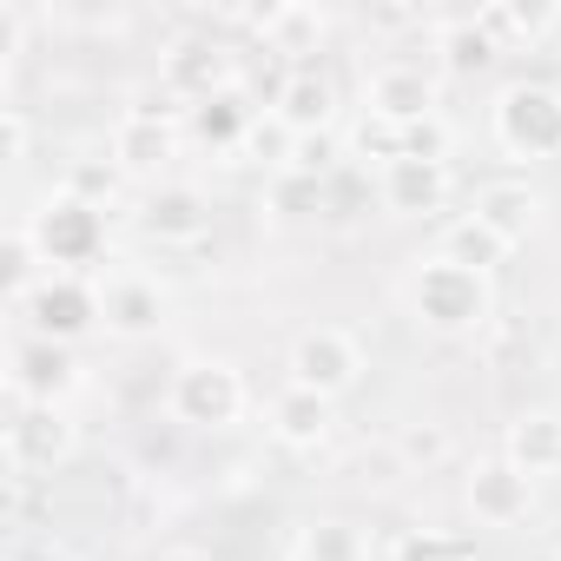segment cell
Returning a JSON list of instances; mask_svg holds the SVG:
<instances>
[{"label": "cell", "instance_id": "6da1fadb", "mask_svg": "<svg viewBox=\"0 0 561 561\" xmlns=\"http://www.w3.org/2000/svg\"><path fill=\"white\" fill-rule=\"evenodd\" d=\"M403 311L416 318V331L462 344V337H482L495 324V285H489V271H469V264L430 251L403 277Z\"/></svg>", "mask_w": 561, "mask_h": 561}, {"label": "cell", "instance_id": "7a4b0ae2", "mask_svg": "<svg viewBox=\"0 0 561 561\" xmlns=\"http://www.w3.org/2000/svg\"><path fill=\"white\" fill-rule=\"evenodd\" d=\"M489 139L515 165L561 159V87H548V80H508L495 93V106H489Z\"/></svg>", "mask_w": 561, "mask_h": 561}, {"label": "cell", "instance_id": "3957f363", "mask_svg": "<svg viewBox=\"0 0 561 561\" xmlns=\"http://www.w3.org/2000/svg\"><path fill=\"white\" fill-rule=\"evenodd\" d=\"M165 410H172V423H185V430H231V423H244V410H251V383H244V370L231 364V357H192V364H179L172 370V383H165Z\"/></svg>", "mask_w": 561, "mask_h": 561}, {"label": "cell", "instance_id": "277c9868", "mask_svg": "<svg viewBox=\"0 0 561 561\" xmlns=\"http://www.w3.org/2000/svg\"><path fill=\"white\" fill-rule=\"evenodd\" d=\"M27 231H34L47 271H73V277H87V271L106 257V211L80 205V198L60 192V185L41 198V211L27 218Z\"/></svg>", "mask_w": 561, "mask_h": 561}, {"label": "cell", "instance_id": "5b68a950", "mask_svg": "<svg viewBox=\"0 0 561 561\" xmlns=\"http://www.w3.org/2000/svg\"><path fill=\"white\" fill-rule=\"evenodd\" d=\"M179 106H165L159 93H133V106L119 113L113 139H106V159L126 172V179H159L172 159H179Z\"/></svg>", "mask_w": 561, "mask_h": 561}, {"label": "cell", "instance_id": "8992f818", "mask_svg": "<svg viewBox=\"0 0 561 561\" xmlns=\"http://www.w3.org/2000/svg\"><path fill=\"white\" fill-rule=\"evenodd\" d=\"M14 318L27 324V337L80 344L87 331H100V285L93 277H73V271H47L41 285L14 305Z\"/></svg>", "mask_w": 561, "mask_h": 561}, {"label": "cell", "instance_id": "52a82bcc", "mask_svg": "<svg viewBox=\"0 0 561 561\" xmlns=\"http://www.w3.org/2000/svg\"><path fill=\"white\" fill-rule=\"evenodd\" d=\"M285 370H291L298 390H318V397L344 403V397L364 383L370 357H364L357 331H344V324H318V331H305V337L291 344V364H285Z\"/></svg>", "mask_w": 561, "mask_h": 561}, {"label": "cell", "instance_id": "ba28073f", "mask_svg": "<svg viewBox=\"0 0 561 561\" xmlns=\"http://www.w3.org/2000/svg\"><path fill=\"white\" fill-rule=\"evenodd\" d=\"M462 508L476 515V528H522L535 515V476L515 469L502 449L476 456L469 476H462Z\"/></svg>", "mask_w": 561, "mask_h": 561}, {"label": "cell", "instance_id": "9c48e42d", "mask_svg": "<svg viewBox=\"0 0 561 561\" xmlns=\"http://www.w3.org/2000/svg\"><path fill=\"white\" fill-rule=\"evenodd\" d=\"M436 100H443V93H436V73H423L416 60H383V67L364 73V119H383V126H397V133L443 119Z\"/></svg>", "mask_w": 561, "mask_h": 561}, {"label": "cell", "instance_id": "30bf717a", "mask_svg": "<svg viewBox=\"0 0 561 561\" xmlns=\"http://www.w3.org/2000/svg\"><path fill=\"white\" fill-rule=\"evenodd\" d=\"M80 449V430L60 403H14L8 416V476L27 482L34 469H60Z\"/></svg>", "mask_w": 561, "mask_h": 561}, {"label": "cell", "instance_id": "8fae6325", "mask_svg": "<svg viewBox=\"0 0 561 561\" xmlns=\"http://www.w3.org/2000/svg\"><path fill=\"white\" fill-rule=\"evenodd\" d=\"M87 383L80 370V351L73 344H47V337H21L14 357H8V397L14 403H60Z\"/></svg>", "mask_w": 561, "mask_h": 561}, {"label": "cell", "instance_id": "7c38bea8", "mask_svg": "<svg viewBox=\"0 0 561 561\" xmlns=\"http://www.w3.org/2000/svg\"><path fill=\"white\" fill-rule=\"evenodd\" d=\"M133 225H139V238L146 244H205V231H211V198L198 192V185H185V179H159L139 205H133Z\"/></svg>", "mask_w": 561, "mask_h": 561}, {"label": "cell", "instance_id": "4fadbf2b", "mask_svg": "<svg viewBox=\"0 0 561 561\" xmlns=\"http://www.w3.org/2000/svg\"><path fill=\"white\" fill-rule=\"evenodd\" d=\"M159 87L192 113V106H205L211 93L238 87V80H231V54H225L211 34H179V41L159 54Z\"/></svg>", "mask_w": 561, "mask_h": 561}, {"label": "cell", "instance_id": "5bb4252c", "mask_svg": "<svg viewBox=\"0 0 561 561\" xmlns=\"http://www.w3.org/2000/svg\"><path fill=\"white\" fill-rule=\"evenodd\" d=\"M165 324V291H159V277L146 271H113L100 277V331L119 337V344H146L159 337Z\"/></svg>", "mask_w": 561, "mask_h": 561}, {"label": "cell", "instance_id": "9a60e30c", "mask_svg": "<svg viewBox=\"0 0 561 561\" xmlns=\"http://www.w3.org/2000/svg\"><path fill=\"white\" fill-rule=\"evenodd\" d=\"M244 21L264 41V54H277L285 67H318V54L331 41V14L324 8H305V0H277V8H257Z\"/></svg>", "mask_w": 561, "mask_h": 561}, {"label": "cell", "instance_id": "2e32d148", "mask_svg": "<svg viewBox=\"0 0 561 561\" xmlns=\"http://www.w3.org/2000/svg\"><path fill=\"white\" fill-rule=\"evenodd\" d=\"M271 126L277 133H337V87L324 67H285V80H277L271 93Z\"/></svg>", "mask_w": 561, "mask_h": 561}, {"label": "cell", "instance_id": "e0dca14e", "mask_svg": "<svg viewBox=\"0 0 561 561\" xmlns=\"http://www.w3.org/2000/svg\"><path fill=\"white\" fill-rule=\"evenodd\" d=\"M264 430H271V443H277V449L318 456V449L337 436V403H331V397H318V390L285 383V390L264 403Z\"/></svg>", "mask_w": 561, "mask_h": 561}, {"label": "cell", "instance_id": "ac0fdd59", "mask_svg": "<svg viewBox=\"0 0 561 561\" xmlns=\"http://www.w3.org/2000/svg\"><path fill=\"white\" fill-rule=\"evenodd\" d=\"M449 185H456L449 159H397V165L377 172V198H383L390 218H430V211H443Z\"/></svg>", "mask_w": 561, "mask_h": 561}, {"label": "cell", "instance_id": "d6986e66", "mask_svg": "<svg viewBox=\"0 0 561 561\" xmlns=\"http://www.w3.org/2000/svg\"><path fill=\"white\" fill-rule=\"evenodd\" d=\"M469 218H482L508 251H522V244L541 231V192H535L528 179H489V185H476Z\"/></svg>", "mask_w": 561, "mask_h": 561}, {"label": "cell", "instance_id": "ffe728a7", "mask_svg": "<svg viewBox=\"0 0 561 561\" xmlns=\"http://www.w3.org/2000/svg\"><path fill=\"white\" fill-rule=\"evenodd\" d=\"M185 119H192V139H198L205 152H244V146H251V133H257V113H251L244 87L211 93V100H205V106H192Z\"/></svg>", "mask_w": 561, "mask_h": 561}, {"label": "cell", "instance_id": "44dd1931", "mask_svg": "<svg viewBox=\"0 0 561 561\" xmlns=\"http://www.w3.org/2000/svg\"><path fill=\"white\" fill-rule=\"evenodd\" d=\"M502 456L528 476H561V410H522L502 430Z\"/></svg>", "mask_w": 561, "mask_h": 561}, {"label": "cell", "instance_id": "7402d4cb", "mask_svg": "<svg viewBox=\"0 0 561 561\" xmlns=\"http://www.w3.org/2000/svg\"><path fill=\"white\" fill-rule=\"evenodd\" d=\"M436 60H443L449 80H476V73H489L502 60V47L482 34L476 14H449V21H436Z\"/></svg>", "mask_w": 561, "mask_h": 561}, {"label": "cell", "instance_id": "603a6c76", "mask_svg": "<svg viewBox=\"0 0 561 561\" xmlns=\"http://www.w3.org/2000/svg\"><path fill=\"white\" fill-rule=\"evenodd\" d=\"M476 21H482V34L508 54L515 41H548L554 27H561V8H522V0H502V8H476Z\"/></svg>", "mask_w": 561, "mask_h": 561}, {"label": "cell", "instance_id": "cb8c5ba5", "mask_svg": "<svg viewBox=\"0 0 561 561\" xmlns=\"http://www.w3.org/2000/svg\"><path fill=\"white\" fill-rule=\"evenodd\" d=\"M298 561H370V535L344 515H318L298 528Z\"/></svg>", "mask_w": 561, "mask_h": 561}, {"label": "cell", "instance_id": "d4e9b609", "mask_svg": "<svg viewBox=\"0 0 561 561\" xmlns=\"http://www.w3.org/2000/svg\"><path fill=\"white\" fill-rule=\"evenodd\" d=\"M436 251H443V257H456V264H469V271H495V264H508V257H515V251H508L482 218H469V211L443 225V244H436Z\"/></svg>", "mask_w": 561, "mask_h": 561}, {"label": "cell", "instance_id": "484cf974", "mask_svg": "<svg viewBox=\"0 0 561 561\" xmlns=\"http://www.w3.org/2000/svg\"><path fill=\"white\" fill-rule=\"evenodd\" d=\"M344 159H351V139L344 133H305V139H285V165H277V172H298V179L331 185L344 172Z\"/></svg>", "mask_w": 561, "mask_h": 561}, {"label": "cell", "instance_id": "4316f807", "mask_svg": "<svg viewBox=\"0 0 561 561\" xmlns=\"http://www.w3.org/2000/svg\"><path fill=\"white\" fill-rule=\"evenodd\" d=\"M119 185H126V172H119L113 159H73L67 179H60V192H73V198L93 205V211H106V205L119 198Z\"/></svg>", "mask_w": 561, "mask_h": 561}, {"label": "cell", "instance_id": "83f0119b", "mask_svg": "<svg viewBox=\"0 0 561 561\" xmlns=\"http://www.w3.org/2000/svg\"><path fill=\"white\" fill-rule=\"evenodd\" d=\"M0 264H8V305H21V298L41 285V277H47V271H41L47 257H41V244H34V231H27V225H14V231H8V244H0Z\"/></svg>", "mask_w": 561, "mask_h": 561}, {"label": "cell", "instance_id": "f1b7e54d", "mask_svg": "<svg viewBox=\"0 0 561 561\" xmlns=\"http://www.w3.org/2000/svg\"><path fill=\"white\" fill-rule=\"evenodd\" d=\"M390 561H476V541L449 535V528H410V535H397Z\"/></svg>", "mask_w": 561, "mask_h": 561}, {"label": "cell", "instance_id": "f546056e", "mask_svg": "<svg viewBox=\"0 0 561 561\" xmlns=\"http://www.w3.org/2000/svg\"><path fill=\"white\" fill-rule=\"evenodd\" d=\"M324 198H331V185H318V179H298V172H277V179H271V211L285 218V225L318 218V211H324Z\"/></svg>", "mask_w": 561, "mask_h": 561}, {"label": "cell", "instance_id": "4dcf8cb0", "mask_svg": "<svg viewBox=\"0 0 561 561\" xmlns=\"http://www.w3.org/2000/svg\"><path fill=\"white\" fill-rule=\"evenodd\" d=\"M449 430L443 423H403L397 430V456H403V469H443L449 462Z\"/></svg>", "mask_w": 561, "mask_h": 561}, {"label": "cell", "instance_id": "1f68e13d", "mask_svg": "<svg viewBox=\"0 0 561 561\" xmlns=\"http://www.w3.org/2000/svg\"><path fill=\"white\" fill-rule=\"evenodd\" d=\"M344 139H351V159H370L377 172L410 152V133H397V126H383V119H357V133H344Z\"/></svg>", "mask_w": 561, "mask_h": 561}, {"label": "cell", "instance_id": "d6a6232c", "mask_svg": "<svg viewBox=\"0 0 561 561\" xmlns=\"http://www.w3.org/2000/svg\"><path fill=\"white\" fill-rule=\"evenodd\" d=\"M27 152H34L27 106H0V165H27Z\"/></svg>", "mask_w": 561, "mask_h": 561}, {"label": "cell", "instance_id": "836d02e7", "mask_svg": "<svg viewBox=\"0 0 561 561\" xmlns=\"http://www.w3.org/2000/svg\"><path fill=\"white\" fill-rule=\"evenodd\" d=\"M364 21H370L377 34H410V27H436V21H430L423 8H370Z\"/></svg>", "mask_w": 561, "mask_h": 561}, {"label": "cell", "instance_id": "e575fe53", "mask_svg": "<svg viewBox=\"0 0 561 561\" xmlns=\"http://www.w3.org/2000/svg\"><path fill=\"white\" fill-rule=\"evenodd\" d=\"M159 561H205V554H198V548H165Z\"/></svg>", "mask_w": 561, "mask_h": 561}]
</instances>
